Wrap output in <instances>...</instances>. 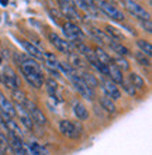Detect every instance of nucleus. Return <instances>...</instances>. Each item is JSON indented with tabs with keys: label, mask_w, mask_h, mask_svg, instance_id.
<instances>
[{
	"label": "nucleus",
	"mask_w": 152,
	"mask_h": 155,
	"mask_svg": "<svg viewBox=\"0 0 152 155\" xmlns=\"http://www.w3.org/2000/svg\"><path fill=\"white\" fill-rule=\"evenodd\" d=\"M130 83H131L135 89H144V86H145L144 79L138 74H130Z\"/></svg>",
	"instance_id": "4be33fe9"
},
{
	"label": "nucleus",
	"mask_w": 152,
	"mask_h": 155,
	"mask_svg": "<svg viewBox=\"0 0 152 155\" xmlns=\"http://www.w3.org/2000/svg\"><path fill=\"white\" fill-rule=\"evenodd\" d=\"M7 3H8V0H0V4H2V6H7Z\"/></svg>",
	"instance_id": "c9c22d12"
},
{
	"label": "nucleus",
	"mask_w": 152,
	"mask_h": 155,
	"mask_svg": "<svg viewBox=\"0 0 152 155\" xmlns=\"http://www.w3.org/2000/svg\"><path fill=\"white\" fill-rule=\"evenodd\" d=\"M28 150H30V152H31V155H47V151L37 143H30Z\"/></svg>",
	"instance_id": "393cba45"
},
{
	"label": "nucleus",
	"mask_w": 152,
	"mask_h": 155,
	"mask_svg": "<svg viewBox=\"0 0 152 155\" xmlns=\"http://www.w3.org/2000/svg\"><path fill=\"white\" fill-rule=\"evenodd\" d=\"M100 104H102L103 109L106 111H108V113H115V111H117V106H115L114 100H111V99L107 97V96L100 97Z\"/></svg>",
	"instance_id": "a211bd4d"
},
{
	"label": "nucleus",
	"mask_w": 152,
	"mask_h": 155,
	"mask_svg": "<svg viewBox=\"0 0 152 155\" xmlns=\"http://www.w3.org/2000/svg\"><path fill=\"white\" fill-rule=\"evenodd\" d=\"M13 97H14V100H16L18 104H21V106H24V103L28 100V99H27V96H25V93H24V92H21L20 89L13 90Z\"/></svg>",
	"instance_id": "cd10ccee"
},
{
	"label": "nucleus",
	"mask_w": 152,
	"mask_h": 155,
	"mask_svg": "<svg viewBox=\"0 0 152 155\" xmlns=\"http://www.w3.org/2000/svg\"><path fill=\"white\" fill-rule=\"evenodd\" d=\"M141 24H142V27H144L148 33H151L152 30H151V20H144V21H141Z\"/></svg>",
	"instance_id": "f704fd0d"
},
{
	"label": "nucleus",
	"mask_w": 152,
	"mask_h": 155,
	"mask_svg": "<svg viewBox=\"0 0 152 155\" xmlns=\"http://www.w3.org/2000/svg\"><path fill=\"white\" fill-rule=\"evenodd\" d=\"M47 87H48V92H50V94L52 96L53 99L55 97H59V94H58V85H57V82L53 81V79H48L47 81Z\"/></svg>",
	"instance_id": "c85d7f7f"
},
{
	"label": "nucleus",
	"mask_w": 152,
	"mask_h": 155,
	"mask_svg": "<svg viewBox=\"0 0 152 155\" xmlns=\"http://www.w3.org/2000/svg\"><path fill=\"white\" fill-rule=\"evenodd\" d=\"M14 110H16V114L18 116V118H20L21 124H23L25 128L31 130L33 126H34V121H33V118H31V116H30V113L27 111V109H25L24 106H21V104L17 103L16 106H14Z\"/></svg>",
	"instance_id": "9b49d317"
},
{
	"label": "nucleus",
	"mask_w": 152,
	"mask_h": 155,
	"mask_svg": "<svg viewBox=\"0 0 152 155\" xmlns=\"http://www.w3.org/2000/svg\"><path fill=\"white\" fill-rule=\"evenodd\" d=\"M73 113H75V116L78 117V120H82V121L87 120V117H89V111H87L86 106L80 102L73 104Z\"/></svg>",
	"instance_id": "f3484780"
},
{
	"label": "nucleus",
	"mask_w": 152,
	"mask_h": 155,
	"mask_svg": "<svg viewBox=\"0 0 152 155\" xmlns=\"http://www.w3.org/2000/svg\"><path fill=\"white\" fill-rule=\"evenodd\" d=\"M102 87L104 90V96L110 97L111 100H118L121 97V92H120L118 86L114 82H111L110 79H102Z\"/></svg>",
	"instance_id": "6e6552de"
},
{
	"label": "nucleus",
	"mask_w": 152,
	"mask_h": 155,
	"mask_svg": "<svg viewBox=\"0 0 152 155\" xmlns=\"http://www.w3.org/2000/svg\"><path fill=\"white\" fill-rule=\"evenodd\" d=\"M90 34L95 38H97L99 41H102V42H106V41L110 40V37H108L106 33H103V31H100L99 28H95V27H92L90 28Z\"/></svg>",
	"instance_id": "bb28decb"
},
{
	"label": "nucleus",
	"mask_w": 152,
	"mask_h": 155,
	"mask_svg": "<svg viewBox=\"0 0 152 155\" xmlns=\"http://www.w3.org/2000/svg\"><path fill=\"white\" fill-rule=\"evenodd\" d=\"M0 64H2V58H0Z\"/></svg>",
	"instance_id": "e433bc0d"
},
{
	"label": "nucleus",
	"mask_w": 152,
	"mask_h": 155,
	"mask_svg": "<svg viewBox=\"0 0 152 155\" xmlns=\"http://www.w3.org/2000/svg\"><path fill=\"white\" fill-rule=\"evenodd\" d=\"M8 138V147L11 148L13 155H25L27 154V150H25V145L23 143L20 135L14 134V133H8L7 134Z\"/></svg>",
	"instance_id": "423d86ee"
},
{
	"label": "nucleus",
	"mask_w": 152,
	"mask_h": 155,
	"mask_svg": "<svg viewBox=\"0 0 152 155\" xmlns=\"http://www.w3.org/2000/svg\"><path fill=\"white\" fill-rule=\"evenodd\" d=\"M70 81H72V83H73L75 89L78 90V93L82 96V97H85L86 100H93L95 99V89H92V87H89V86L85 83V82L80 79V78L78 76V75H73V76L69 78Z\"/></svg>",
	"instance_id": "7ed1b4c3"
},
{
	"label": "nucleus",
	"mask_w": 152,
	"mask_h": 155,
	"mask_svg": "<svg viewBox=\"0 0 152 155\" xmlns=\"http://www.w3.org/2000/svg\"><path fill=\"white\" fill-rule=\"evenodd\" d=\"M62 28H63V34L66 35L68 40H70V41H82L83 33H82V30L79 28L75 23H72V21H66Z\"/></svg>",
	"instance_id": "1a4fd4ad"
},
{
	"label": "nucleus",
	"mask_w": 152,
	"mask_h": 155,
	"mask_svg": "<svg viewBox=\"0 0 152 155\" xmlns=\"http://www.w3.org/2000/svg\"><path fill=\"white\" fill-rule=\"evenodd\" d=\"M59 69H61L63 74L68 75L69 78L75 75V69L69 65V64H66V62H59Z\"/></svg>",
	"instance_id": "7c9ffc66"
},
{
	"label": "nucleus",
	"mask_w": 152,
	"mask_h": 155,
	"mask_svg": "<svg viewBox=\"0 0 152 155\" xmlns=\"http://www.w3.org/2000/svg\"><path fill=\"white\" fill-rule=\"evenodd\" d=\"M0 133H3L6 135L8 134V130H7V127H6V123H4V118L2 116V113H0Z\"/></svg>",
	"instance_id": "72a5a7b5"
},
{
	"label": "nucleus",
	"mask_w": 152,
	"mask_h": 155,
	"mask_svg": "<svg viewBox=\"0 0 152 155\" xmlns=\"http://www.w3.org/2000/svg\"><path fill=\"white\" fill-rule=\"evenodd\" d=\"M59 131L65 137L72 140H78L80 137V127L70 120H61L59 121Z\"/></svg>",
	"instance_id": "20e7f679"
},
{
	"label": "nucleus",
	"mask_w": 152,
	"mask_h": 155,
	"mask_svg": "<svg viewBox=\"0 0 152 155\" xmlns=\"http://www.w3.org/2000/svg\"><path fill=\"white\" fill-rule=\"evenodd\" d=\"M93 52H95L96 59H97V61H100V62H103V64H106V65H110L111 62H113V61H111V58H110V55H108L107 52H104L100 47H96Z\"/></svg>",
	"instance_id": "aec40b11"
},
{
	"label": "nucleus",
	"mask_w": 152,
	"mask_h": 155,
	"mask_svg": "<svg viewBox=\"0 0 152 155\" xmlns=\"http://www.w3.org/2000/svg\"><path fill=\"white\" fill-rule=\"evenodd\" d=\"M50 41L52 42L55 47H57L59 51H62L63 54H70V41H66L63 38H61L58 34L55 33H51L50 34Z\"/></svg>",
	"instance_id": "ddd939ff"
},
{
	"label": "nucleus",
	"mask_w": 152,
	"mask_h": 155,
	"mask_svg": "<svg viewBox=\"0 0 152 155\" xmlns=\"http://www.w3.org/2000/svg\"><path fill=\"white\" fill-rule=\"evenodd\" d=\"M137 45L140 47L141 52L145 54L147 57H151L152 55V45H151V42H148V41H145V40H138L137 41Z\"/></svg>",
	"instance_id": "5701e85b"
},
{
	"label": "nucleus",
	"mask_w": 152,
	"mask_h": 155,
	"mask_svg": "<svg viewBox=\"0 0 152 155\" xmlns=\"http://www.w3.org/2000/svg\"><path fill=\"white\" fill-rule=\"evenodd\" d=\"M24 107L30 113V116H31V118H33L34 123H37L38 126H45L47 124V117L44 116V113L37 107V104H34V103H31L30 100H27V102L24 103Z\"/></svg>",
	"instance_id": "0eeeda50"
},
{
	"label": "nucleus",
	"mask_w": 152,
	"mask_h": 155,
	"mask_svg": "<svg viewBox=\"0 0 152 155\" xmlns=\"http://www.w3.org/2000/svg\"><path fill=\"white\" fill-rule=\"evenodd\" d=\"M97 6H99V8L104 13V14H107V16L110 17V18H113V20H115V21H123L124 20L123 12H120L118 8L114 7L113 4L106 2V0H99V2H97Z\"/></svg>",
	"instance_id": "39448f33"
},
{
	"label": "nucleus",
	"mask_w": 152,
	"mask_h": 155,
	"mask_svg": "<svg viewBox=\"0 0 152 155\" xmlns=\"http://www.w3.org/2000/svg\"><path fill=\"white\" fill-rule=\"evenodd\" d=\"M20 71L24 79L28 82L30 85L40 89L44 85V78H42V71L37 62L30 58H23L20 62Z\"/></svg>",
	"instance_id": "f257e3e1"
},
{
	"label": "nucleus",
	"mask_w": 152,
	"mask_h": 155,
	"mask_svg": "<svg viewBox=\"0 0 152 155\" xmlns=\"http://www.w3.org/2000/svg\"><path fill=\"white\" fill-rule=\"evenodd\" d=\"M110 48L114 51V52H117L118 55H121V57H127V55H130V49L127 48V47H124L123 44H120V42H117V41L111 40L110 44Z\"/></svg>",
	"instance_id": "6ab92c4d"
},
{
	"label": "nucleus",
	"mask_w": 152,
	"mask_h": 155,
	"mask_svg": "<svg viewBox=\"0 0 152 155\" xmlns=\"http://www.w3.org/2000/svg\"><path fill=\"white\" fill-rule=\"evenodd\" d=\"M69 55V64L72 68H83V61L80 59V58L78 57V54H73V52H70V54H68Z\"/></svg>",
	"instance_id": "b1692460"
},
{
	"label": "nucleus",
	"mask_w": 152,
	"mask_h": 155,
	"mask_svg": "<svg viewBox=\"0 0 152 155\" xmlns=\"http://www.w3.org/2000/svg\"><path fill=\"white\" fill-rule=\"evenodd\" d=\"M135 59L138 61V64H141V65H144V66H149V65H151L149 57H147V55H145V54H142V52H137L135 54Z\"/></svg>",
	"instance_id": "2f4dec72"
},
{
	"label": "nucleus",
	"mask_w": 152,
	"mask_h": 155,
	"mask_svg": "<svg viewBox=\"0 0 152 155\" xmlns=\"http://www.w3.org/2000/svg\"><path fill=\"white\" fill-rule=\"evenodd\" d=\"M20 44L24 47L25 51H27V52H28L31 57L37 58V59H44V52H42V51L38 48V47H35L34 44H31V42H28V41H24V40H21Z\"/></svg>",
	"instance_id": "2eb2a0df"
},
{
	"label": "nucleus",
	"mask_w": 152,
	"mask_h": 155,
	"mask_svg": "<svg viewBox=\"0 0 152 155\" xmlns=\"http://www.w3.org/2000/svg\"><path fill=\"white\" fill-rule=\"evenodd\" d=\"M114 65L117 66L121 72H123V71L130 69V64H128V61H127V59H124V58H121V57L115 58V59H114Z\"/></svg>",
	"instance_id": "c756f323"
},
{
	"label": "nucleus",
	"mask_w": 152,
	"mask_h": 155,
	"mask_svg": "<svg viewBox=\"0 0 152 155\" xmlns=\"http://www.w3.org/2000/svg\"><path fill=\"white\" fill-rule=\"evenodd\" d=\"M121 86H123V89L125 90L128 94H131V96H135V94H137V89L131 85V83H130V82H125V81H124L123 83H121Z\"/></svg>",
	"instance_id": "473e14b6"
},
{
	"label": "nucleus",
	"mask_w": 152,
	"mask_h": 155,
	"mask_svg": "<svg viewBox=\"0 0 152 155\" xmlns=\"http://www.w3.org/2000/svg\"><path fill=\"white\" fill-rule=\"evenodd\" d=\"M2 75H3L4 85L7 86L8 89H11V90H17V89H18V85H20V83H18V78H17L16 72H14L10 66H4Z\"/></svg>",
	"instance_id": "9d476101"
},
{
	"label": "nucleus",
	"mask_w": 152,
	"mask_h": 155,
	"mask_svg": "<svg viewBox=\"0 0 152 155\" xmlns=\"http://www.w3.org/2000/svg\"><path fill=\"white\" fill-rule=\"evenodd\" d=\"M108 78H110L111 82H114L115 85H121L124 82V76H123V72L117 68V66L111 62L110 65H108Z\"/></svg>",
	"instance_id": "4468645a"
},
{
	"label": "nucleus",
	"mask_w": 152,
	"mask_h": 155,
	"mask_svg": "<svg viewBox=\"0 0 152 155\" xmlns=\"http://www.w3.org/2000/svg\"><path fill=\"white\" fill-rule=\"evenodd\" d=\"M106 31H107V35L111 38V40H114V41H117V40H121L123 38V34L120 33L117 28H114V27H111V25H106Z\"/></svg>",
	"instance_id": "a878e982"
},
{
	"label": "nucleus",
	"mask_w": 152,
	"mask_h": 155,
	"mask_svg": "<svg viewBox=\"0 0 152 155\" xmlns=\"http://www.w3.org/2000/svg\"><path fill=\"white\" fill-rule=\"evenodd\" d=\"M124 6L128 12L131 13L134 17L140 18V20H151V14L148 10H145V7H142L140 3H137L134 0H124Z\"/></svg>",
	"instance_id": "f03ea898"
},
{
	"label": "nucleus",
	"mask_w": 152,
	"mask_h": 155,
	"mask_svg": "<svg viewBox=\"0 0 152 155\" xmlns=\"http://www.w3.org/2000/svg\"><path fill=\"white\" fill-rule=\"evenodd\" d=\"M0 110H2V114L8 116V117H14L16 116V110H14L13 102H10V99H7L4 96V93L2 90H0Z\"/></svg>",
	"instance_id": "f8f14e48"
},
{
	"label": "nucleus",
	"mask_w": 152,
	"mask_h": 155,
	"mask_svg": "<svg viewBox=\"0 0 152 155\" xmlns=\"http://www.w3.org/2000/svg\"><path fill=\"white\" fill-rule=\"evenodd\" d=\"M90 65L95 68L97 72H100L102 75H107L108 74V65H106V64H103V62L97 61L96 58H93V59H90Z\"/></svg>",
	"instance_id": "412c9836"
},
{
	"label": "nucleus",
	"mask_w": 152,
	"mask_h": 155,
	"mask_svg": "<svg viewBox=\"0 0 152 155\" xmlns=\"http://www.w3.org/2000/svg\"><path fill=\"white\" fill-rule=\"evenodd\" d=\"M79 78H80V79H82V81L85 82L89 87H92V89H95V87L99 86V81H97V78L92 74V72H89V71H82V74H80V76Z\"/></svg>",
	"instance_id": "dca6fc26"
}]
</instances>
